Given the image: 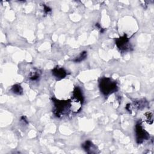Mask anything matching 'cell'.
<instances>
[{"label":"cell","mask_w":154,"mask_h":154,"mask_svg":"<svg viewBox=\"0 0 154 154\" xmlns=\"http://www.w3.org/2000/svg\"><path fill=\"white\" fill-rule=\"evenodd\" d=\"M99 88L100 92L105 96L117 90V83L109 78H102L99 81Z\"/></svg>","instance_id":"6da1fadb"},{"label":"cell","mask_w":154,"mask_h":154,"mask_svg":"<svg viewBox=\"0 0 154 154\" xmlns=\"http://www.w3.org/2000/svg\"><path fill=\"white\" fill-rule=\"evenodd\" d=\"M84 102V96L81 88L76 87L73 90L72 99L70 101V109L73 112H78L82 106Z\"/></svg>","instance_id":"7a4b0ae2"},{"label":"cell","mask_w":154,"mask_h":154,"mask_svg":"<svg viewBox=\"0 0 154 154\" xmlns=\"http://www.w3.org/2000/svg\"><path fill=\"white\" fill-rule=\"evenodd\" d=\"M52 101L54 105V113L57 117H62L70 108V100H60L52 98Z\"/></svg>","instance_id":"3957f363"},{"label":"cell","mask_w":154,"mask_h":154,"mask_svg":"<svg viewBox=\"0 0 154 154\" xmlns=\"http://www.w3.org/2000/svg\"><path fill=\"white\" fill-rule=\"evenodd\" d=\"M135 135L137 143L138 144L142 143L144 140L149 138V134L143 129L140 123H137L135 126Z\"/></svg>","instance_id":"277c9868"},{"label":"cell","mask_w":154,"mask_h":154,"mask_svg":"<svg viewBox=\"0 0 154 154\" xmlns=\"http://www.w3.org/2000/svg\"><path fill=\"white\" fill-rule=\"evenodd\" d=\"M116 45L122 51H126L131 48L129 38L126 34L116 39Z\"/></svg>","instance_id":"5b68a950"},{"label":"cell","mask_w":154,"mask_h":154,"mask_svg":"<svg viewBox=\"0 0 154 154\" xmlns=\"http://www.w3.org/2000/svg\"><path fill=\"white\" fill-rule=\"evenodd\" d=\"M52 75L57 79H61L64 78L67 73L66 70L62 67L56 66L52 70Z\"/></svg>","instance_id":"8992f818"},{"label":"cell","mask_w":154,"mask_h":154,"mask_svg":"<svg viewBox=\"0 0 154 154\" xmlns=\"http://www.w3.org/2000/svg\"><path fill=\"white\" fill-rule=\"evenodd\" d=\"M82 147L88 153H97V149L96 148V146H95L94 144H93V143L89 140L85 141L82 144Z\"/></svg>","instance_id":"52a82bcc"},{"label":"cell","mask_w":154,"mask_h":154,"mask_svg":"<svg viewBox=\"0 0 154 154\" xmlns=\"http://www.w3.org/2000/svg\"><path fill=\"white\" fill-rule=\"evenodd\" d=\"M41 75V72L39 70L34 69L32 71L30 72L28 78L31 80V81H36L37 80Z\"/></svg>","instance_id":"ba28073f"},{"label":"cell","mask_w":154,"mask_h":154,"mask_svg":"<svg viewBox=\"0 0 154 154\" xmlns=\"http://www.w3.org/2000/svg\"><path fill=\"white\" fill-rule=\"evenodd\" d=\"M11 90L12 92L17 95H21L23 93V88L19 84H15L12 87Z\"/></svg>","instance_id":"9c48e42d"},{"label":"cell","mask_w":154,"mask_h":154,"mask_svg":"<svg viewBox=\"0 0 154 154\" xmlns=\"http://www.w3.org/2000/svg\"><path fill=\"white\" fill-rule=\"evenodd\" d=\"M87 56V52L86 51H83L82 52H81V54L79 55L78 57H76L74 60H73V61L75 63H79L81 62L82 61L84 60Z\"/></svg>","instance_id":"30bf717a"},{"label":"cell","mask_w":154,"mask_h":154,"mask_svg":"<svg viewBox=\"0 0 154 154\" xmlns=\"http://www.w3.org/2000/svg\"><path fill=\"white\" fill-rule=\"evenodd\" d=\"M145 121L149 124L153 123V114L150 112H147L144 114Z\"/></svg>","instance_id":"8fae6325"},{"label":"cell","mask_w":154,"mask_h":154,"mask_svg":"<svg viewBox=\"0 0 154 154\" xmlns=\"http://www.w3.org/2000/svg\"><path fill=\"white\" fill-rule=\"evenodd\" d=\"M43 7H44L43 10H44L45 13L48 14L49 12L51 11V8L49 7H48V6H47V5H44Z\"/></svg>","instance_id":"7c38bea8"}]
</instances>
